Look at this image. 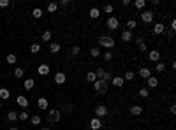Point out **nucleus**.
<instances>
[{"instance_id": "nucleus-49", "label": "nucleus", "mask_w": 176, "mask_h": 130, "mask_svg": "<svg viewBox=\"0 0 176 130\" xmlns=\"http://www.w3.org/2000/svg\"><path fill=\"white\" fill-rule=\"evenodd\" d=\"M0 109H2V102H0Z\"/></svg>"}, {"instance_id": "nucleus-1", "label": "nucleus", "mask_w": 176, "mask_h": 130, "mask_svg": "<svg viewBox=\"0 0 176 130\" xmlns=\"http://www.w3.org/2000/svg\"><path fill=\"white\" fill-rule=\"evenodd\" d=\"M94 90H95L97 93L104 95V93H107V92H109V83H106V81H100V79H97V81L94 83Z\"/></svg>"}, {"instance_id": "nucleus-24", "label": "nucleus", "mask_w": 176, "mask_h": 130, "mask_svg": "<svg viewBox=\"0 0 176 130\" xmlns=\"http://www.w3.org/2000/svg\"><path fill=\"white\" fill-rule=\"evenodd\" d=\"M134 7H136L138 11H141V9L146 7V2H144V0H136V2H134Z\"/></svg>"}, {"instance_id": "nucleus-40", "label": "nucleus", "mask_w": 176, "mask_h": 130, "mask_svg": "<svg viewBox=\"0 0 176 130\" xmlns=\"http://www.w3.org/2000/svg\"><path fill=\"white\" fill-rule=\"evenodd\" d=\"M18 120L27 121V120H28V113H25V111H23V113H19V114H18Z\"/></svg>"}, {"instance_id": "nucleus-9", "label": "nucleus", "mask_w": 176, "mask_h": 130, "mask_svg": "<svg viewBox=\"0 0 176 130\" xmlns=\"http://www.w3.org/2000/svg\"><path fill=\"white\" fill-rule=\"evenodd\" d=\"M148 60H150V62H157V63H159V60H160V53H159L157 49H151V51L148 53Z\"/></svg>"}, {"instance_id": "nucleus-5", "label": "nucleus", "mask_w": 176, "mask_h": 130, "mask_svg": "<svg viewBox=\"0 0 176 130\" xmlns=\"http://www.w3.org/2000/svg\"><path fill=\"white\" fill-rule=\"evenodd\" d=\"M48 118H50V121H51V123H58V121H60V118H62V113H60L58 109H50Z\"/></svg>"}, {"instance_id": "nucleus-10", "label": "nucleus", "mask_w": 176, "mask_h": 130, "mask_svg": "<svg viewBox=\"0 0 176 130\" xmlns=\"http://www.w3.org/2000/svg\"><path fill=\"white\" fill-rule=\"evenodd\" d=\"M146 86H148V88H157V86H159V79L155 76H150L146 79Z\"/></svg>"}, {"instance_id": "nucleus-42", "label": "nucleus", "mask_w": 176, "mask_h": 130, "mask_svg": "<svg viewBox=\"0 0 176 130\" xmlns=\"http://www.w3.org/2000/svg\"><path fill=\"white\" fill-rule=\"evenodd\" d=\"M71 53H72V55H74V56H78V55H79V53H81V48H79V46H74V48H72V51H71Z\"/></svg>"}, {"instance_id": "nucleus-15", "label": "nucleus", "mask_w": 176, "mask_h": 130, "mask_svg": "<svg viewBox=\"0 0 176 130\" xmlns=\"http://www.w3.org/2000/svg\"><path fill=\"white\" fill-rule=\"evenodd\" d=\"M50 70H51V69L48 67L46 63H42V65H39V67H37V72H39L41 76H48V74H50Z\"/></svg>"}, {"instance_id": "nucleus-7", "label": "nucleus", "mask_w": 176, "mask_h": 130, "mask_svg": "<svg viewBox=\"0 0 176 130\" xmlns=\"http://www.w3.org/2000/svg\"><path fill=\"white\" fill-rule=\"evenodd\" d=\"M109 111H107V107L104 105V104H99L97 107H95V118H102V116H106Z\"/></svg>"}, {"instance_id": "nucleus-19", "label": "nucleus", "mask_w": 176, "mask_h": 130, "mask_svg": "<svg viewBox=\"0 0 176 130\" xmlns=\"http://www.w3.org/2000/svg\"><path fill=\"white\" fill-rule=\"evenodd\" d=\"M88 16H90L92 19H97V18L100 16V9H97V7H92L90 11H88Z\"/></svg>"}, {"instance_id": "nucleus-28", "label": "nucleus", "mask_w": 176, "mask_h": 130, "mask_svg": "<svg viewBox=\"0 0 176 130\" xmlns=\"http://www.w3.org/2000/svg\"><path fill=\"white\" fill-rule=\"evenodd\" d=\"M134 70H127L125 72V76H123V81H132V79H134Z\"/></svg>"}, {"instance_id": "nucleus-39", "label": "nucleus", "mask_w": 176, "mask_h": 130, "mask_svg": "<svg viewBox=\"0 0 176 130\" xmlns=\"http://www.w3.org/2000/svg\"><path fill=\"white\" fill-rule=\"evenodd\" d=\"M100 55V51H99V48H92L90 49V56H94V58H97Z\"/></svg>"}, {"instance_id": "nucleus-16", "label": "nucleus", "mask_w": 176, "mask_h": 130, "mask_svg": "<svg viewBox=\"0 0 176 130\" xmlns=\"http://www.w3.org/2000/svg\"><path fill=\"white\" fill-rule=\"evenodd\" d=\"M37 107H39V109L41 111H46L48 109V99H37Z\"/></svg>"}, {"instance_id": "nucleus-18", "label": "nucleus", "mask_w": 176, "mask_h": 130, "mask_svg": "<svg viewBox=\"0 0 176 130\" xmlns=\"http://www.w3.org/2000/svg\"><path fill=\"white\" fill-rule=\"evenodd\" d=\"M139 76H141L143 79H148V77L151 76V70H150L148 67H141V69H139Z\"/></svg>"}, {"instance_id": "nucleus-13", "label": "nucleus", "mask_w": 176, "mask_h": 130, "mask_svg": "<svg viewBox=\"0 0 176 130\" xmlns=\"http://www.w3.org/2000/svg\"><path fill=\"white\" fill-rule=\"evenodd\" d=\"M123 83H125V81H123V77H122V76H115V77L111 79V84H113V86H116V88H122Z\"/></svg>"}, {"instance_id": "nucleus-12", "label": "nucleus", "mask_w": 176, "mask_h": 130, "mask_svg": "<svg viewBox=\"0 0 176 130\" xmlns=\"http://www.w3.org/2000/svg\"><path fill=\"white\" fill-rule=\"evenodd\" d=\"M65 81H67V76H65L63 72H56V74H55V83H56V84H63Z\"/></svg>"}, {"instance_id": "nucleus-14", "label": "nucleus", "mask_w": 176, "mask_h": 130, "mask_svg": "<svg viewBox=\"0 0 176 130\" xmlns=\"http://www.w3.org/2000/svg\"><path fill=\"white\" fill-rule=\"evenodd\" d=\"M129 113H130L132 116H139V114H143V107H141V105H132L130 109H129Z\"/></svg>"}, {"instance_id": "nucleus-8", "label": "nucleus", "mask_w": 176, "mask_h": 130, "mask_svg": "<svg viewBox=\"0 0 176 130\" xmlns=\"http://www.w3.org/2000/svg\"><path fill=\"white\" fill-rule=\"evenodd\" d=\"M90 128H92V130H100V128H102L100 118H92V120H90Z\"/></svg>"}, {"instance_id": "nucleus-33", "label": "nucleus", "mask_w": 176, "mask_h": 130, "mask_svg": "<svg viewBox=\"0 0 176 130\" xmlns=\"http://www.w3.org/2000/svg\"><path fill=\"white\" fill-rule=\"evenodd\" d=\"M7 120H9V121H16V120H18V113L9 111V113H7Z\"/></svg>"}, {"instance_id": "nucleus-32", "label": "nucleus", "mask_w": 176, "mask_h": 130, "mask_svg": "<svg viewBox=\"0 0 176 130\" xmlns=\"http://www.w3.org/2000/svg\"><path fill=\"white\" fill-rule=\"evenodd\" d=\"M139 97L148 99V97H150V90H148V88H141V90H139Z\"/></svg>"}, {"instance_id": "nucleus-38", "label": "nucleus", "mask_w": 176, "mask_h": 130, "mask_svg": "<svg viewBox=\"0 0 176 130\" xmlns=\"http://www.w3.org/2000/svg\"><path fill=\"white\" fill-rule=\"evenodd\" d=\"M155 70H157V72H164V70H166V63H164V62H159Z\"/></svg>"}, {"instance_id": "nucleus-43", "label": "nucleus", "mask_w": 176, "mask_h": 130, "mask_svg": "<svg viewBox=\"0 0 176 130\" xmlns=\"http://www.w3.org/2000/svg\"><path fill=\"white\" fill-rule=\"evenodd\" d=\"M9 5V0H0V7H7Z\"/></svg>"}, {"instance_id": "nucleus-20", "label": "nucleus", "mask_w": 176, "mask_h": 130, "mask_svg": "<svg viewBox=\"0 0 176 130\" xmlns=\"http://www.w3.org/2000/svg\"><path fill=\"white\" fill-rule=\"evenodd\" d=\"M62 49V46H60V42H51V44H50V51L53 53V55H56L58 51Z\"/></svg>"}, {"instance_id": "nucleus-30", "label": "nucleus", "mask_w": 176, "mask_h": 130, "mask_svg": "<svg viewBox=\"0 0 176 130\" xmlns=\"http://www.w3.org/2000/svg\"><path fill=\"white\" fill-rule=\"evenodd\" d=\"M16 60H18V56H16V55H12V53L6 56V62H7V63H11V65H12V63H16Z\"/></svg>"}, {"instance_id": "nucleus-31", "label": "nucleus", "mask_w": 176, "mask_h": 130, "mask_svg": "<svg viewBox=\"0 0 176 130\" xmlns=\"http://www.w3.org/2000/svg\"><path fill=\"white\" fill-rule=\"evenodd\" d=\"M32 16H34V18H37V19H41V18H42V11H41L39 7H35V9L32 11Z\"/></svg>"}, {"instance_id": "nucleus-26", "label": "nucleus", "mask_w": 176, "mask_h": 130, "mask_svg": "<svg viewBox=\"0 0 176 130\" xmlns=\"http://www.w3.org/2000/svg\"><path fill=\"white\" fill-rule=\"evenodd\" d=\"M113 11H115V7H113L111 4H106V5L102 7V12H104V14H111Z\"/></svg>"}, {"instance_id": "nucleus-50", "label": "nucleus", "mask_w": 176, "mask_h": 130, "mask_svg": "<svg viewBox=\"0 0 176 130\" xmlns=\"http://www.w3.org/2000/svg\"><path fill=\"white\" fill-rule=\"evenodd\" d=\"M155 130H160V128H155Z\"/></svg>"}, {"instance_id": "nucleus-34", "label": "nucleus", "mask_w": 176, "mask_h": 130, "mask_svg": "<svg viewBox=\"0 0 176 130\" xmlns=\"http://www.w3.org/2000/svg\"><path fill=\"white\" fill-rule=\"evenodd\" d=\"M48 12H55L56 9H58V4H55V2H51V4H48Z\"/></svg>"}, {"instance_id": "nucleus-37", "label": "nucleus", "mask_w": 176, "mask_h": 130, "mask_svg": "<svg viewBox=\"0 0 176 130\" xmlns=\"http://www.w3.org/2000/svg\"><path fill=\"white\" fill-rule=\"evenodd\" d=\"M136 27H138V23H136L134 19H129V21H127V28H129L130 32H132V28H136Z\"/></svg>"}, {"instance_id": "nucleus-35", "label": "nucleus", "mask_w": 176, "mask_h": 130, "mask_svg": "<svg viewBox=\"0 0 176 130\" xmlns=\"http://www.w3.org/2000/svg\"><path fill=\"white\" fill-rule=\"evenodd\" d=\"M30 121H32V125H41V116H39V114H34V116L30 118Z\"/></svg>"}, {"instance_id": "nucleus-23", "label": "nucleus", "mask_w": 176, "mask_h": 130, "mask_svg": "<svg viewBox=\"0 0 176 130\" xmlns=\"http://www.w3.org/2000/svg\"><path fill=\"white\" fill-rule=\"evenodd\" d=\"M86 81H88V83H95V81H97L94 70H88V72H86Z\"/></svg>"}, {"instance_id": "nucleus-4", "label": "nucleus", "mask_w": 176, "mask_h": 130, "mask_svg": "<svg viewBox=\"0 0 176 130\" xmlns=\"http://www.w3.org/2000/svg\"><path fill=\"white\" fill-rule=\"evenodd\" d=\"M141 19H143V23L151 25V23H153V19H155V12H153V11H143Z\"/></svg>"}, {"instance_id": "nucleus-11", "label": "nucleus", "mask_w": 176, "mask_h": 130, "mask_svg": "<svg viewBox=\"0 0 176 130\" xmlns=\"http://www.w3.org/2000/svg\"><path fill=\"white\" fill-rule=\"evenodd\" d=\"M164 32H166V25L164 23H155V25H153V34H155V35H160Z\"/></svg>"}, {"instance_id": "nucleus-27", "label": "nucleus", "mask_w": 176, "mask_h": 130, "mask_svg": "<svg viewBox=\"0 0 176 130\" xmlns=\"http://www.w3.org/2000/svg\"><path fill=\"white\" fill-rule=\"evenodd\" d=\"M9 97H11V93H9L7 88H0V99H4V100H6V99H9Z\"/></svg>"}, {"instance_id": "nucleus-46", "label": "nucleus", "mask_w": 176, "mask_h": 130, "mask_svg": "<svg viewBox=\"0 0 176 130\" xmlns=\"http://www.w3.org/2000/svg\"><path fill=\"white\" fill-rule=\"evenodd\" d=\"M174 28H176V21H174V19H171V30L174 32Z\"/></svg>"}, {"instance_id": "nucleus-47", "label": "nucleus", "mask_w": 176, "mask_h": 130, "mask_svg": "<svg viewBox=\"0 0 176 130\" xmlns=\"http://www.w3.org/2000/svg\"><path fill=\"white\" fill-rule=\"evenodd\" d=\"M9 130H18V128H16V127H11V128H9Z\"/></svg>"}, {"instance_id": "nucleus-41", "label": "nucleus", "mask_w": 176, "mask_h": 130, "mask_svg": "<svg viewBox=\"0 0 176 130\" xmlns=\"http://www.w3.org/2000/svg\"><path fill=\"white\" fill-rule=\"evenodd\" d=\"M102 56H104V60H106V62H109V60H113V53H111V51H106V53H104Z\"/></svg>"}, {"instance_id": "nucleus-2", "label": "nucleus", "mask_w": 176, "mask_h": 130, "mask_svg": "<svg viewBox=\"0 0 176 130\" xmlns=\"http://www.w3.org/2000/svg\"><path fill=\"white\" fill-rule=\"evenodd\" d=\"M99 44L102 46V48H107V51L109 49H113L115 48V39L113 37H107V35H102V37H99Z\"/></svg>"}, {"instance_id": "nucleus-3", "label": "nucleus", "mask_w": 176, "mask_h": 130, "mask_svg": "<svg viewBox=\"0 0 176 130\" xmlns=\"http://www.w3.org/2000/svg\"><path fill=\"white\" fill-rule=\"evenodd\" d=\"M95 77L97 79H100V81H106V83H109L113 79V76H111V72H107L106 69H102V67H99L97 70H95Z\"/></svg>"}, {"instance_id": "nucleus-29", "label": "nucleus", "mask_w": 176, "mask_h": 130, "mask_svg": "<svg viewBox=\"0 0 176 130\" xmlns=\"http://www.w3.org/2000/svg\"><path fill=\"white\" fill-rule=\"evenodd\" d=\"M51 37H53V34H51L50 30H46V32L42 34V40H44V42H50V40H51Z\"/></svg>"}, {"instance_id": "nucleus-22", "label": "nucleus", "mask_w": 176, "mask_h": 130, "mask_svg": "<svg viewBox=\"0 0 176 130\" xmlns=\"http://www.w3.org/2000/svg\"><path fill=\"white\" fill-rule=\"evenodd\" d=\"M23 86H25V90H32L34 86H35V81L32 77H28V79H25V84Z\"/></svg>"}, {"instance_id": "nucleus-45", "label": "nucleus", "mask_w": 176, "mask_h": 130, "mask_svg": "<svg viewBox=\"0 0 176 130\" xmlns=\"http://www.w3.org/2000/svg\"><path fill=\"white\" fill-rule=\"evenodd\" d=\"M122 5H123V7H127V5H130V0H122Z\"/></svg>"}, {"instance_id": "nucleus-44", "label": "nucleus", "mask_w": 176, "mask_h": 130, "mask_svg": "<svg viewBox=\"0 0 176 130\" xmlns=\"http://www.w3.org/2000/svg\"><path fill=\"white\" fill-rule=\"evenodd\" d=\"M169 113H171V114H176V105H174V104L169 107Z\"/></svg>"}, {"instance_id": "nucleus-48", "label": "nucleus", "mask_w": 176, "mask_h": 130, "mask_svg": "<svg viewBox=\"0 0 176 130\" xmlns=\"http://www.w3.org/2000/svg\"><path fill=\"white\" fill-rule=\"evenodd\" d=\"M41 130H50V128H41Z\"/></svg>"}, {"instance_id": "nucleus-6", "label": "nucleus", "mask_w": 176, "mask_h": 130, "mask_svg": "<svg viewBox=\"0 0 176 130\" xmlns=\"http://www.w3.org/2000/svg\"><path fill=\"white\" fill-rule=\"evenodd\" d=\"M106 25H107V28H111V30H118L120 21H118V18H115V16H109L107 21H106Z\"/></svg>"}, {"instance_id": "nucleus-17", "label": "nucleus", "mask_w": 176, "mask_h": 130, "mask_svg": "<svg viewBox=\"0 0 176 130\" xmlns=\"http://www.w3.org/2000/svg\"><path fill=\"white\" fill-rule=\"evenodd\" d=\"M16 102H18V105H21V107H28V99L27 97H23V95H19V97H16Z\"/></svg>"}, {"instance_id": "nucleus-36", "label": "nucleus", "mask_w": 176, "mask_h": 130, "mask_svg": "<svg viewBox=\"0 0 176 130\" xmlns=\"http://www.w3.org/2000/svg\"><path fill=\"white\" fill-rule=\"evenodd\" d=\"M23 74H25V70L21 69V67H16V69H14V76H16V77H23Z\"/></svg>"}, {"instance_id": "nucleus-25", "label": "nucleus", "mask_w": 176, "mask_h": 130, "mask_svg": "<svg viewBox=\"0 0 176 130\" xmlns=\"http://www.w3.org/2000/svg\"><path fill=\"white\" fill-rule=\"evenodd\" d=\"M30 51H32L34 55H37V53L41 51V42H34V44L30 46Z\"/></svg>"}, {"instance_id": "nucleus-21", "label": "nucleus", "mask_w": 176, "mask_h": 130, "mask_svg": "<svg viewBox=\"0 0 176 130\" xmlns=\"http://www.w3.org/2000/svg\"><path fill=\"white\" fill-rule=\"evenodd\" d=\"M122 40L130 42V40H132V32H130V30H123V32H122Z\"/></svg>"}]
</instances>
